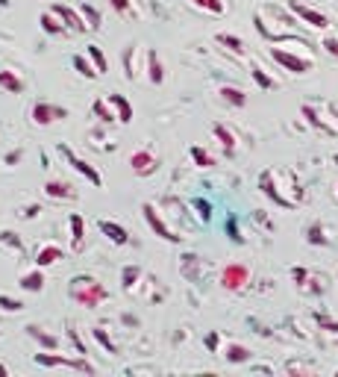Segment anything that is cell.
<instances>
[{
  "label": "cell",
  "mask_w": 338,
  "mask_h": 377,
  "mask_svg": "<svg viewBox=\"0 0 338 377\" xmlns=\"http://www.w3.org/2000/svg\"><path fill=\"white\" fill-rule=\"evenodd\" d=\"M224 357H227V363H247V359H250V348L239 345V342H232V345L224 348Z\"/></svg>",
  "instance_id": "7402d4cb"
},
{
  "label": "cell",
  "mask_w": 338,
  "mask_h": 377,
  "mask_svg": "<svg viewBox=\"0 0 338 377\" xmlns=\"http://www.w3.org/2000/svg\"><path fill=\"white\" fill-rule=\"evenodd\" d=\"M92 112H94V116H97L100 121H104V124H112V121H118V112L112 109V104L106 101V97H100V101H94Z\"/></svg>",
  "instance_id": "d6986e66"
},
{
  "label": "cell",
  "mask_w": 338,
  "mask_h": 377,
  "mask_svg": "<svg viewBox=\"0 0 338 377\" xmlns=\"http://www.w3.org/2000/svg\"><path fill=\"white\" fill-rule=\"evenodd\" d=\"M139 280H142V268L139 266H127L124 268V289L132 292L135 286H139Z\"/></svg>",
  "instance_id": "f546056e"
},
{
  "label": "cell",
  "mask_w": 338,
  "mask_h": 377,
  "mask_svg": "<svg viewBox=\"0 0 338 377\" xmlns=\"http://www.w3.org/2000/svg\"><path fill=\"white\" fill-rule=\"evenodd\" d=\"M106 101H109L112 109L118 112V121H121V124H130V121H132V106H130V101H127L124 94H109Z\"/></svg>",
  "instance_id": "2e32d148"
},
{
  "label": "cell",
  "mask_w": 338,
  "mask_h": 377,
  "mask_svg": "<svg viewBox=\"0 0 338 377\" xmlns=\"http://www.w3.org/2000/svg\"><path fill=\"white\" fill-rule=\"evenodd\" d=\"M44 194L54 201H74L77 198V189L71 183H65V180H47L44 183Z\"/></svg>",
  "instance_id": "30bf717a"
},
{
  "label": "cell",
  "mask_w": 338,
  "mask_h": 377,
  "mask_svg": "<svg viewBox=\"0 0 338 377\" xmlns=\"http://www.w3.org/2000/svg\"><path fill=\"white\" fill-rule=\"evenodd\" d=\"M289 9H292V15H297V18L306 24V27H318V30H327V27H330V18H327V15L318 12V9H312V6H306V4H297V0H292Z\"/></svg>",
  "instance_id": "52a82bcc"
},
{
  "label": "cell",
  "mask_w": 338,
  "mask_h": 377,
  "mask_svg": "<svg viewBox=\"0 0 338 377\" xmlns=\"http://www.w3.org/2000/svg\"><path fill=\"white\" fill-rule=\"evenodd\" d=\"M135 54H139V47H135V44H130L127 47V51H124V74H127V80H135V74H139V71H135Z\"/></svg>",
  "instance_id": "83f0119b"
},
{
  "label": "cell",
  "mask_w": 338,
  "mask_h": 377,
  "mask_svg": "<svg viewBox=\"0 0 338 377\" xmlns=\"http://www.w3.org/2000/svg\"><path fill=\"white\" fill-rule=\"evenodd\" d=\"M194 4L203 6L206 12H215V15H221V12H224V4H221V0H194Z\"/></svg>",
  "instance_id": "74e56055"
},
{
  "label": "cell",
  "mask_w": 338,
  "mask_h": 377,
  "mask_svg": "<svg viewBox=\"0 0 338 377\" xmlns=\"http://www.w3.org/2000/svg\"><path fill=\"white\" fill-rule=\"evenodd\" d=\"M94 339L100 342V345H104L109 354H118V348H115V342L106 336V330H104V327H94Z\"/></svg>",
  "instance_id": "836d02e7"
},
{
  "label": "cell",
  "mask_w": 338,
  "mask_h": 377,
  "mask_svg": "<svg viewBox=\"0 0 338 377\" xmlns=\"http://www.w3.org/2000/svg\"><path fill=\"white\" fill-rule=\"evenodd\" d=\"M71 295H74L77 304H82L86 309H94L100 301L109 298V289L104 283H97L94 277H74L71 280Z\"/></svg>",
  "instance_id": "6da1fadb"
},
{
  "label": "cell",
  "mask_w": 338,
  "mask_h": 377,
  "mask_svg": "<svg viewBox=\"0 0 338 377\" xmlns=\"http://www.w3.org/2000/svg\"><path fill=\"white\" fill-rule=\"evenodd\" d=\"M303 118H309V124H312V127H320V130H324V118H318V109H315L312 104L303 106Z\"/></svg>",
  "instance_id": "8d00e7d4"
},
{
  "label": "cell",
  "mask_w": 338,
  "mask_h": 377,
  "mask_svg": "<svg viewBox=\"0 0 338 377\" xmlns=\"http://www.w3.org/2000/svg\"><path fill=\"white\" fill-rule=\"evenodd\" d=\"M309 242H312V245H330L327 227H320V224H312V227H309Z\"/></svg>",
  "instance_id": "4dcf8cb0"
},
{
  "label": "cell",
  "mask_w": 338,
  "mask_h": 377,
  "mask_svg": "<svg viewBox=\"0 0 338 377\" xmlns=\"http://www.w3.org/2000/svg\"><path fill=\"white\" fill-rule=\"evenodd\" d=\"M212 133L218 136V142L224 144V151H227V154H235V133H232L230 127H224V124H215V127H212Z\"/></svg>",
  "instance_id": "44dd1931"
},
{
  "label": "cell",
  "mask_w": 338,
  "mask_h": 377,
  "mask_svg": "<svg viewBox=\"0 0 338 377\" xmlns=\"http://www.w3.org/2000/svg\"><path fill=\"white\" fill-rule=\"evenodd\" d=\"M289 374H315V366H303V363H289L285 366Z\"/></svg>",
  "instance_id": "ab89813d"
},
{
  "label": "cell",
  "mask_w": 338,
  "mask_h": 377,
  "mask_svg": "<svg viewBox=\"0 0 338 377\" xmlns=\"http://www.w3.org/2000/svg\"><path fill=\"white\" fill-rule=\"evenodd\" d=\"M0 309H4V313H21L24 304L18 298H9V295H0Z\"/></svg>",
  "instance_id": "d6a6232c"
},
{
  "label": "cell",
  "mask_w": 338,
  "mask_h": 377,
  "mask_svg": "<svg viewBox=\"0 0 338 377\" xmlns=\"http://www.w3.org/2000/svg\"><path fill=\"white\" fill-rule=\"evenodd\" d=\"M130 166H132V171L139 177H150L159 168V159H156V154H150V151H135L130 156Z\"/></svg>",
  "instance_id": "ba28073f"
},
{
  "label": "cell",
  "mask_w": 338,
  "mask_h": 377,
  "mask_svg": "<svg viewBox=\"0 0 338 377\" xmlns=\"http://www.w3.org/2000/svg\"><path fill=\"white\" fill-rule=\"evenodd\" d=\"M218 44H224L227 51H232L235 56H244V42L239 36H227V32H218Z\"/></svg>",
  "instance_id": "603a6c76"
},
{
  "label": "cell",
  "mask_w": 338,
  "mask_h": 377,
  "mask_svg": "<svg viewBox=\"0 0 338 377\" xmlns=\"http://www.w3.org/2000/svg\"><path fill=\"white\" fill-rule=\"evenodd\" d=\"M192 159L197 162L200 168H209V166H212V156H209L206 151H203V147H192Z\"/></svg>",
  "instance_id": "d590c367"
},
{
  "label": "cell",
  "mask_w": 338,
  "mask_h": 377,
  "mask_svg": "<svg viewBox=\"0 0 338 377\" xmlns=\"http://www.w3.org/2000/svg\"><path fill=\"white\" fill-rule=\"evenodd\" d=\"M0 374H9V369H6L4 363H0Z\"/></svg>",
  "instance_id": "7dc6e473"
},
{
  "label": "cell",
  "mask_w": 338,
  "mask_h": 377,
  "mask_svg": "<svg viewBox=\"0 0 338 377\" xmlns=\"http://www.w3.org/2000/svg\"><path fill=\"white\" fill-rule=\"evenodd\" d=\"M250 74H253V80H256V83H259L262 89H274V80H270V77L259 68V65H253V71H250Z\"/></svg>",
  "instance_id": "e575fe53"
},
{
  "label": "cell",
  "mask_w": 338,
  "mask_h": 377,
  "mask_svg": "<svg viewBox=\"0 0 338 377\" xmlns=\"http://www.w3.org/2000/svg\"><path fill=\"white\" fill-rule=\"evenodd\" d=\"M56 259H62V248H59V245H42V248L36 251V266L39 268L54 266Z\"/></svg>",
  "instance_id": "9a60e30c"
},
{
  "label": "cell",
  "mask_w": 338,
  "mask_h": 377,
  "mask_svg": "<svg viewBox=\"0 0 338 377\" xmlns=\"http://www.w3.org/2000/svg\"><path fill=\"white\" fill-rule=\"evenodd\" d=\"M21 156H24V151H9L4 162H6V166H18V162H21Z\"/></svg>",
  "instance_id": "7bdbcfd3"
},
{
  "label": "cell",
  "mask_w": 338,
  "mask_h": 377,
  "mask_svg": "<svg viewBox=\"0 0 338 377\" xmlns=\"http://www.w3.org/2000/svg\"><path fill=\"white\" fill-rule=\"evenodd\" d=\"M194 209H197V216H200L203 221H209V218H212V206H209L206 201H194Z\"/></svg>",
  "instance_id": "60d3db41"
},
{
  "label": "cell",
  "mask_w": 338,
  "mask_h": 377,
  "mask_svg": "<svg viewBox=\"0 0 338 377\" xmlns=\"http://www.w3.org/2000/svg\"><path fill=\"white\" fill-rule=\"evenodd\" d=\"M320 47H324V51H327L330 56H335V59H338V39H332V36H330V39L320 42Z\"/></svg>",
  "instance_id": "b9f144b4"
},
{
  "label": "cell",
  "mask_w": 338,
  "mask_h": 377,
  "mask_svg": "<svg viewBox=\"0 0 338 377\" xmlns=\"http://www.w3.org/2000/svg\"><path fill=\"white\" fill-rule=\"evenodd\" d=\"M109 6H112L118 15H139V9H135L132 0H109Z\"/></svg>",
  "instance_id": "1f68e13d"
},
{
  "label": "cell",
  "mask_w": 338,
  "mask_h": 377,
  "mask_svg": "<svg viewBox=\"0 0 338 377\" xmlns=\"http://www.w3.org/2000/svg\"><path fill=\"white\" fill-rule=\"evenodd\" d=\"M36 366H44V369H54V366H68V369H77V371H86V374H94L97 369L86 359H71V357H62V354H36Z\"/></svg>",
  "instance_id": "3957f363"
},
{
  "label": "cell",
  "mask_w": 338,
  "mask_h": 377,
  "mask_svg": "<svg viewBox=\"0 0 338 377\" xmlns=\"http://www.w3.org/2000/svg\"><path fill=\"white\" fill-rule=\"evenodd\" d=\"M54 12L59 15V18L65 21V27L68 30H74V32H86L89 30V24H86V18L77 12V9H71V6H65V4H56L54 6Z\"/></svg>",
  "instance_id": "9c48e42d"
},
{
  "label": "cell",
  "mask_w": 338,
  "mask_h": 377,
  "mask_svg": "<svg viewBox=\"0 0 338 377\" xmlns=\"http://www.w3.org/2000/svg\"><path fill=\"white\" fill-rule=\"evenodd\" d=\"M100 230H104L115 245H127V242H130L127 230H124L121 224H115V221H100Z\"/></svg>",
  "instance_id": "ffe728a7"
},
{
  "label": "cell",
  "mask_w": 338,
  "mask_h": 377,
  "mask_svg": "<svg viewBox=\"0 0 338 377\" xmlns=\"http://www.w3.org/2000/svg\"><path fill=\"white\" fill-rule=\"evenodd\" d=\"M32 124H39V127H47V124H54V121H65L68 118V109L65 106H56V104H47V101H39L36 106H32Z\"/></svg>",
  "instance_id": "5b68a950"
},
{
  "label": "cell",
  "mask_w": 338,
  "mask_h": 377,
  "mask_svg": "<svg viewBox=\"0 0 338 377\" xmlns=\"http://www.w3.org/2000/svg\"><path fill=\"white\" fill-rule=\"evenodd\" d=\"M0 89L9 92V94H21L24 92V80L18 71H9V68H0Z\"/></svg>",
  "instance_id": "4fadbf2b"
},
{
  "label": "cell",
  "mask_w": 338,
  "mask_h": 377,
  "mask_svg": "<svg viewBox=\"0 0 338 377\" xmlns=\"http://www.w3.org/2000/svg\"><path fill=\"white\" fill-rule=\"evenodd\" d=\"M80 15L86 18L89 30H100V12H97L92 4H82V6H80Z\"/></svg>",
  "instance_id": "4316f807"
},
{
  "label": "cell",
  "mask_w": 338,
  "mask_h": 377,
  "mask_svg": "<svg viewBox=\"0 0 338 377\" xmlns=\"http://www.w3.org/2000/svg\"><path fill=\"white\" fill-rule=\"evenodd\" d=\"M0 242H4V245H9V248H15V251H21V248H24V245H21V239L15 236L12 230H4V233H0Z\"/></svg>",
  "instance_id": "f35d334b"
},
{
  "label": "cell",
  "mask_w": 338,
  "mask_h": 377,
  "mask_svg": "<svg viewBox=\"0 0 338 377\" xmlns=\"http://www.w3.org/2000/svg\"><path fill=\"white\" fill-rule=\"evenodd\" d=\"M292 277H294L297 283H303V280H309V271H306V268H294V271H292Z\"/></svg>",
  "instance_id": "ee69618b"
},
{
  "label": "cell",
  "mask_w": 338,
  "mask_h": 377,
  "mask_svg": "<svg viewBox=\"0 0 338 377\" xmlns=\"http://www.w3.org/2000/svg\"><path fill=\"white\" fill-rule=\"evenodd\" d=\"M335 198H338V186H335Z\"/></svg>",
  "instance_id": "c3c4849f"
},
{
  "label": "cell",
  "mask_w": 338,
  "mask_h": 377,
  "mask_svg": "<svg viewBox=\"0 0 338 377\" xmlns=\"http://www.w3.org/2000/svg\"><path fill=\"white\" fill-rule=\"evenodd\" d=\"M86 54H89V59L94 62V68H97L100 74H106V71H109V62H106L104 51H100V47H97V44H89V47H86Z\"/></svg>",
  "instance_id": "484cf974"
},
{
  "label": "cell",
  "mask_w": 338,
  "mask_h": 377,
  "mask_svg": "<svg viewBox=\"0 0 338 377\" xmlns=\"http://www.w3.org/2000/svg\"><path fill=\"white\" fill-rule=\"evenodd\" d=\"M21 289H27V292H42L44 289V274H42L39 266L21 277Z\"/></svg>",
  "instance_id": "ac0fdd59"
},
{
  "label": "cell",
  "mask_w": 338,
  "mask_h": 377,
  "mask_svg": "<svg viewBox=\"0 0 338 377\" xmlns=\"http://www.w3.org/2000/svg\"><path fill=\"white\" fill-rule=\"evenodd\" d=\"M270 59L280 62L282 68L292 71V74H306L312 68V56H297V54L282 51V47H270Z\"/></svg>",
  "instance_id": "7a4b0ae2"
},
{
  "label": "cell",
  "mask_w": 338,
  "mask_h": 377,
  "mask_svg": "<svg viewBox=\"0 0 338 377\" xmlns=\"http://www.w3.org/2000/svg\"><path fill=\"white\" fill-rule=\"evenodd\" d=\"M142 212H144V218H147V224H150V230H154L156 236H162L165 242H174V245H177V242H182V236H177V233L171 230V227L165 224V218L159 216V209H156L154 204H144V206H142Z\"/></svg>",
  "instance_id": "8992f818"
},
{
  "label": "cell",
  "mask_w": 338,
  "mask_h": 377,
  "mask_svg": "<svg viewBox=\"0 0 338 377\" xmlns=\"http://www.w3.org/2000/svg\"><path fill=\"white\" fill-rule=\"evenodd\" d=\"M221 97H224L230 106H244V104H247V94H244L242 89H235V86H224V89H221Z\"/></svg>",
  "instance_id": "d4e9b609"
},
{
  "label": "cell",
  "mask_w": 338,
  "mask_h": 377,
  "mask_svg": "<svg viewBox=\"0 0 338 377\" xmlns=\"http://www.w3.org/2000/svg\"><path fill=\"white\" fill-rule=\"evenodd\" d=\"M250 283V268L242 266V262H230V266L221 271V286L230 292H242Z\"/></svg>",
  "instance_id": "277c9868"
},
{
  "label": "cell",
  "mask_w": 338,
  "mask_h": 377,
  "mask_svg": "<svg viewBox=\"0 0 338 377\" xmlns=\"http://www.w3.org/2000/svg\"><path fill=\"white\" fill-rule=\"evenodd\" d=\"M39 24H42V30L47 32V36H62V32L68 30V27H65V21L59 18V15H56L54 9H50V12H44L42 18H39Z\"/></svg>",
  "instance_id": "5bb4252c"
},
{
  "label": "cell",
  "mask_w": 338,
  "mask_h": 377,
  "mask_svg": "<svg viewBox=\"0 0 338 377\" xmlns=\"http://www.w3.org/2000/svg\"><path fill=\"white\" fill-rule=\"evenodd\" d=\"M206 348H209V351H218V333H209V336H206Z\"/></svg>",
  "instance_id": "f6af8a7d"
},
{
  "label": "cell",
  "mask_w": 338,
  "mask_h": 377,
  "mask_svg": "<svg viewBox=\"0 0 338 377\" xmlns=\"http://www.w3.org/2000/svg\"><path fill=\"white\" fill-rule=\"evenodd\" d=\"M74 68L82 74V77H89V80H94V77H100V71L94 68V65L86 59V56H74Z\"/></svg>",
  "instance_id": "f1b7e54d"
},
{
  "label": "cell",
  "mask_w": 338,
  "mask_h": 377,
  "mask_svg": "<svg viewBox=\"0 0 338 377\" xmlns=\"http://www.w3.org/2000/svg\"><path fill=\"white\" fill-rule=\"evenodd\" d=\"M27 333H30L32 339H36V342H42L44 348H59V339H56V336H50V333H44L42 327H36V324H30V327H27Z\"/></svg>",
  "instance_id": "cb8c5ba5"
},
{
  "label": "cell",
  "mask_w": 338,
  "mask_h": 377,
  "mask_svg": "<svg viewBox=\"0 0 338 377\" xmlns=\"http://www.w3.org/2000/svg\"><path fill=\"white\" fill-rule=\"evenodd\" d=\"M147 80H150V83H154V86H159L162 80H165V68H162V59H159V56H156L154 51L147 54Z\"/></svg>",
  "instance_id": "e0dca14e"
},
{
  "label": "cell",
  "mask_w": 338,
  "mask_h": 377,
  "mask_svg": "<svg viewBox=\"0 0 338 377\" xmlns=\"http://www.w3.org/2000/svg\"><path fill=\"white\" fill-rule=\"evenodd\" d=\"M68 221H71V251L80 254L82 245H86V221H82L80 212H74V216L68 218Z\"/></svg>",
  "instance_id": "7c38bea8"
},
{
  "label": "cell",
  "mask_w": 338,
  "mask_h": 377,
  "mask_svg": "<svg viewBox=\"0 0 338 377\" xmlns=\"http://www.w3.org/2000/svg\"><path fill=\"white\" fill-rule=\"evenodd\" d=\"M39 212H42V206H30V209L24 212V216H27V218H32V216H39Z\"/></svg>",
  "instance_id": "bcb514c9"
},
{
  "label": "cell",
  "mask_w": 338,
  "mask_h": 377,
  "mask_svg": "<svg viewBox=\"0 0 338 377\" xmlns=\"http://www.w3.org/2000/svg\"><path fill=\"white\" fill-rule=\"evenodd\" d=\"M59 151H62V154L68 156V162H71V166H74V171H77V174H82V177H86V180H89V183H92V186H100V183H104V180H100V174H97V171H94V168L89 166V162H86V159H80V156H74L71 151H68V147H59Z\"/></svg>",
  "instance_id": "8fae6325"
}]
</instances>
